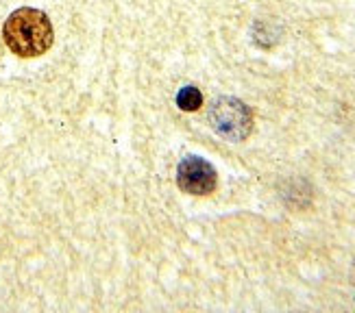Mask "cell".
Returning <instances> with one entry per match:
<instances>
[{"instance_id": "obj_1", "label": "cell", "mask_w": 355, "mask_h": 313, "mask_svg": "<svg viewBox=\"0 0 355 313\" xmlns=\"http://www.w3.org/2000/svg\"><path fill=\"white\" fill-rule=\"evenodd\" d=\"M7 48L18 57H39L53 46V24L46 13L24 7L13 11L3 26Z\"/></svg>"}, {"instance_id": "obj_2", "label": "cell", "mask_w": 355, "mask_h": 313, "mask_svg": "<svg viewBox=\"0 0 355 313\" xmlns=\"http://www.w3.org/2000/svg\"><path fill=\"white\" fill-rule=\"evenodd\" d=\"M207 117H210V124L218 135H223L229 142L246 140L251 135V129H253V113H251V109L242 100L231 96L214 100Z\"/></svg>"}, {"instance_id": "obj_3", "label": "cell", "mask_w": 355, "mask_h": 313, "mask_svg": "<svg viewBox=\"0 0 355 313\" xmlns=\"http://www.w3.org/2000/svg\"><path fill=\"white\" fill-rule=\"evenodd\" d=\"M176 183L188 193L207 196V193H212L216 189L218 176L210 161L192 155V157H185L179 163V168H176Z\"/></svg>"}, {"instance_id": "obj_4", "label": "cell", "mask_w": 355, "mask_h": 313, "mask_svg": "<svg viewBox=\"0 0 355 313\" xmlns=\"http://www.w3.org/2000/svg\"><path fill=\"white\" fill-rule=\"evenodd\" d=\"M176 104H179L183 111H197V109H201V104H203V94L192 85L181 87V92L176 94Z\"/></svg>"}]
</instances>
